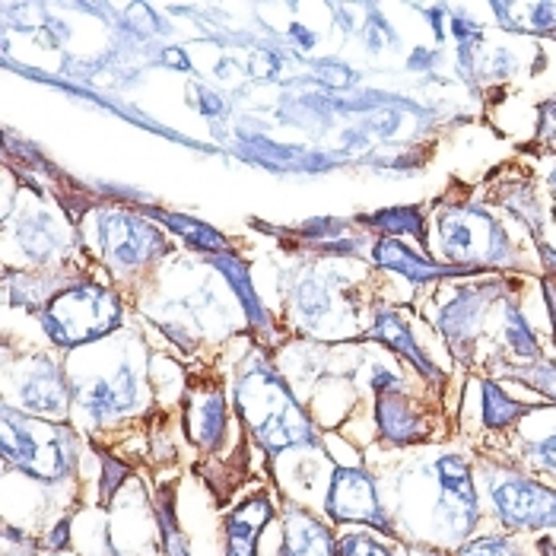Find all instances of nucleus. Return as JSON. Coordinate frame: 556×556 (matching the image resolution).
I'll return each instance as SVG.
<instances>
[{
	"mask_svg": "<svg viewBox=\"0 0 556 556\" xmlns=\"http://www.w3.org/2000/svg\"><path fill=\"white\" fill-rule=\"evenodd\" d=\"M239 410L252 435L267 452H283L293 445L315 442V432L305 424L300 404L270 372H249L239 382Z\"/></svg>",
	"mask_w": 556,
	"mask_h": 556,
	"instance_id": "f257e3e1",
	"label": "nucleus"
},
{
	"mask_svg": "<svg viewBox=\"0 0 556 556\" xmlns=\"http://www.w3.org/2000/svg\"><path fill=\"white\" fill-rule=\"evenodd\" d=\"M122 321V305L112 293L96 283H80L45 308V331L64 346L92 341L109 334Z\"/></svg>",
	"mask_w": 556,
	"mask_h": 556,
	"instance_id": "f03ea898",
	"label": "nucleus"
},
{
	"mask_svg": "<svg viewBox=\"0 0 556 556\" xmlns=\"http://www.w3.org/2000/svg\"><path fill=\"white\" fill-rule=\"evenodd\" d=\"M3 455L10 465L36 480H61L74 465V442L64 429L48 427L42 420H13L7 410Z\"/></svg>",
	"mask_w": 556,
	"mask_h": 556,
	"instance_id": "7ed1b4c3",
	"label": "nucleus"
},
{
	"mask_svg": "<svg viewBox=\"0 0 556 556\" xmlns=\"http://www.w3.org/2000/svg\"><path fill=\"white\" fill-rule=\"evenodd\" d=\"M490 496L496 515L509 528L541 531L556 525V490H547L534 480L521 477H500L490 483Z\"/></svg>",
	"mask_w": 556,
	"mask_h": 556,
	"instance_id": "20e7f679",
	"label": "nucleus"
},
{
	"mask_svg": "<svg viewBox=\"0 0 556 556\" xmlns=\"http://www.w3.org/2000/svg\"><path fill=\"white\" fill-rule=\"evenodd\" d=\"M442 249L445 255L458 264H477V261H493L503 249V232L500 226L477 207H452L445 211L442 223Z\"/></svg>",
	"mask_w": 556,
	"mask_h": 556,
	"instance_id": "39448f33",
	"label": "nucleus"
},
{
	"mask_svg": "<svg viewBox=\"0 0 556 556\" xmlns=\"http://www.w3.org/2000/svg\"><path fill=\"white\" fill-rule=\"evenodd\" d=\"M328 515L334 521H353V525H369V528H379L388 531L386 513L379 506V493H376V483L366 471H356V468H338L334 480H331V490H328Z\"/></svg>",
	"mask_w": 556,
	"mask_h": 556,
	"instance_id": "423d86ee",
	"label": "nucleus"
},
{
	"mask_svg": "<svg viewBox=\"0 0 556 556\" xmlns=\"http://www.w3.org/2000/svg\"><path fill=\"white\" fill-rule=\"evenodd\" d=\"M99 249L115 264L130 267V264L147 261L153 252H160L163 239L156 236V229L150 223L137 219V216L102 214L99 216Z\"/></svg>",
	"mask_w": 556,
	"mask_h": 556,
	"instance_id": "0eeeda50",
	"label": "nucleus"
},
{
	"mask_svg": "<svg viewBox=\"0 0 556 556\" xmlns=\"http://www.w3.org/2000/svg\"><path fill=\"white\" fill-rule=\"evenodd\" d=\"M439 471V486H442V518L445 528L455 531L458 538L471 534L477 521V490H473L471 471L458 455H445L435 465Z\"/></svg>",
	"mask_w": 556,
	"mask_h": 556,
	"instance_id": "6e6552de",
	"label": "nucleus"
},
{
	"mask_svg": "<svg viewBox=\"0 0 556 556\" xmlns=\"http://www.w3.org/2000/svg\"><path fill=\"white\" fill-rule=\"evenodd\" d=\"M270 521V503L264 496L245 500L226 518V556H255L261 528Z\"/></svg>",
	"mask_w": 556,
	"mask_h": 556,
	"instance_id": "1a4fd4ad",
	"label": "nucleus"
},
{
	"mask_svg": "<svg viewBox=\"0 0 556 556\" xmlns=\"http://www.w3.org/2000/svg\"><path fill=\"white\" fill-rule=\"evenodd\" d=\"M280 556H334V541L318 518L290 509Z\"/></svg>",
	"mask_w": 556,
	"mask_h": 556,
	"instance_id": "9d476101",
	"label": "nucleus"
},
{
	"mask_svg": "<svg viewBox=\"0 0 556 556\" xmlns=\"http://www.w3.org/2000/svg\"><path fill=\"white\" fill-rule=\"evenodd\" d=\"M376 261L386 264V267L401 270L404 277H414V280H432V277H445V274H448V267L429 264L427 257L414 255L410 249H404V245L394 242V239H386V242L376 245Z\"/></svg>",
	"mask_w": 556,
	"mask_h": 556,
	"instance_id": "9b49d317",
	"label": "nucleus"
},
{
	"mask_svg": "<svg viewBox=\"0 0 556 556\" xmlns=\"http://www.w3.org/2000/svg\"><path fill=\"white\" fill-rule=\"evenodd\" d=\"M23 401L29 410L36 414H61L67 404V388L61 382V376L54 369H45L39 376H33L23 388Z\"/></svg>",
	"mask_w": 556,
	"mask_h": 556,
	"instance_id": "f8f14e48",
	"label": "nucleus"
},
{
	"mask_svg": "<svg viewBox=\"0 0 556 556\" xmlns=\"http://www.w3.org/2000/svg\"><path fill=\"white\" fill-rule=\"evenodd\" d=\"M130 401H134V382H130V376H125V379L118 376V382H99V386L89 388L84 404L92 417L102 420V417L122 414Z\"/></svg>",
	"mask_w": 556,
	"mask_h": 556,
	"instance_id": "ddd939ff",
	"label": "nucleus"
},
{
	"mask_svg": "<svg viewBox=\"0 0 556 556\" xmlns=\"http://www.w3.org/2000/svg\"><path fill=\"white\" fill-rule=\"evenodd\" d=\"M379 427L394 442H410V439L420 435V424L410 414V404L407 401H397L394 394H386L379 401Z\"/></svg>",
	"mask_w": 556,
	"mask_h": 556,
	"instance_id": "4468645a",
	"label": "nucleus"
},
{
	"mask_svg": "<svg viewBox=\"0 0 556 556\" xmlns=\"http://www.w3.org/2000/svg\"><path fill=\"white\" fill-rule=\"evenodd\" d=\"M376 334L382 338V341H388L391 346H397L420 372H432V366H429V359L417 350V343L410 341V331H407V325L397 318V315H382L379 321H376Z\"/></svg>",
	"mask_w": 556,
	"mask_h": 556,
	"instance_id": "2eb2a0df",
	"label": "nucleus"
},
{
	"mask_svg": "<svg viewBox=\"0 0 556 556\" xmlns=\"http://www.w3.org/2000/svg\"><path fill=\"white\" fill-rule=\"evenodd\" d=\"M525 410H528L525 404H515L513 397H506L493 382H483V420H486V427L506 429Z\"/></svg>",
	"mask_w": 556,
	"mask_h": 556,
	"instance_id": "dca6fc26",
	"label": "nucleus"
},
{
	"mask_svg": "<svg viewBox=\"0 0 556 556\" xmlns=\"http://www.w3.org/2000/svg\"><path fill=\"white\" fill-rule=\"evenodd\" d=\"M226 429V401L223 397H207L204 404H198V414H194V439L201 445H216L219 435Z\"/></svg>",
	"mask_w": 556,
	"mask_h": 556,
	"instance_id": "f3484780",
	"label": "nucleus"
},
{
	"mask_svg": "<svg viewBox=\"0 0 556 556\" xmlns=\"http://www.w3.org/2000/svg\"><path fill=\"white\" fill-rule=\"evenodd\" d=\"M379 229H401V232H410L417 239H424V229H420V216L414 211H391V214L376 216Z\"/></svg>",
	"mask_w": 556,
	"mask_h": 556,
	"instance_id": "a211bd4d",
	"label": "nucleus"
},
{
	"mask_svg": "<svg viewBox=\"0 0 556 556\" xmlns=\"http://www.w3.org/2000/svg\"><path fill=\"white\" fill-rule=\"evenodd\" d=\"M341 556H391L382 547V544H376L369 534H359V531H353V534H346L341 541Z\"/></svg>",
	"mask_w": 556,
	"mask_h": 556,
	"instance_id": "6ab92c4d",
	"label": "nucleus"
},
{
	"mask_svg": "<svg viewBox=\"0 0 556 556\" xmlns=\"http://www.w3.org/2000/svg\"><path fill=\"white\" fill-rule=\"evenodd\" d=\"M462 556H521V551H515L503 538H480V541L468 544Z\"/></svg>",
	"mask_w": 556,
	"mask_h": 556,
	"instance_id": "aec40b11",
	"label": "nucleus"
},
{
	"mask_svg": "<svg viewBox=\"0 0 556 556\" xmlns=\"http://www.w3.org/2000/svg\"><path fill=\"white\" fill-rule=\"evenodd\" d=\"M528 455H531L541 468H547V471L556 473V432L554 435H547V439H541V442H534V445H528Z\"/></svg>",
	"mask_w": 556,
	"mask_h": 556,
	"instance_id": "412c9836",
	"label": "nucleus"
},
{
	"mask_svg": "<svg viewBox=\"0 0 556 556\" xmlns=\"http://www.w3.org/2000/svg\"><path fill=\"white\" fill-rule=\"evenodd\" d=\"M525 382H531V386H538L541 391H547V394H551V397L556 401V369L554 366H538V369L525 372Z\"/></svg>",
	"mask_w": 556,
	"mask_h": 556,
	"instance_id": "4be33fe9",
	"label": "nucleus"
},
{
	"mask_svg": "<svg viewBox=\"0 0 556 556\" xmlns=\"http://www.w3.org/2000/svg\"><path fill=\"white\" fill-rule=\"evenodd\" d=\"M554 128H556V109H554Z\"/></svg>",
	"mask_w": 556,
	"mask_h": 556,
	"instance_id": "5701e85b",
	"label": "nucleus"
},
{
	"mask_svg": "<svg viewBox=\"0 0 556 556\" xmlns=\"http://www.w3.org/2000/svg\"><path fill=\"white\" fill-rule=\"evenodd\" d=\"M554 191H556V172H554Z\"/></svg>",
	"mask_w": 556,
	"mask_h": 556,
	"instance_id": "b1692460",
	"label": "nucleus"
}]
</instances>
